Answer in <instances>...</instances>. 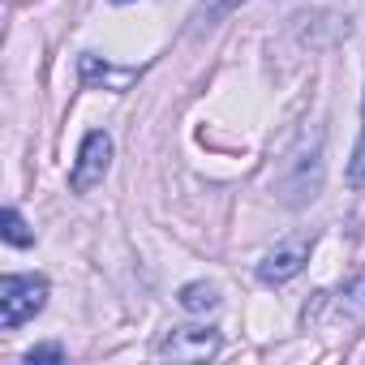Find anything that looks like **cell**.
I'll use <instances>...</instances> for the list:
<instances>
[{
	"label": "cell",
	"instance_id": "cell-10",
	"mask_svg": "<svg viewBox=\"0 0 365 365\" xmlns=\"http://www.w3.org/2000/svg\"><path fill=\"white\" fill-rule=\"evenodd\" d=\"M0 237H5L9 245H18V250H26L35 241V232L26 228V220H22L18 207H5V215H0Z\"/></svg>",
	"mask_w": 365,
	"mask_h": 365
},
{
	"label": "cell",
	"instance_id": "cell-9",
	"mask_svg": "<svg viewBox=\"0 0 365 365\" xmlns=\"http://www.w3.org/2000/svg\"><path fill=\"white\" fill-rule=\"evenodd\" d=\"M176 301H180V309H185V314H211L220 305V288L207 284V279H190V284H180Z\"/></svg>",
	"mask_w": 365,
	"mask_h": 365
},
{
	"label": "cell",
	"instance_id": "cell-13",
	"mask_svg": "<svg viewBox=\"0 0 365 365\" xmlns=\"http://www.w3.org/2000/svg\"><path fill=\"white\" fill-rule=\"evenodd\" d=\"M112 5H129V0H112Z\"/></svg>",
	"mask_w": 365,
	"mask_h": 365
},
{
	"label": "cell",
	"instance_id": "cell-5",
	"mask_svg": "<svg viewBox=\"0 0 365 365\" xmlns=\"http://www.w3.org/2000/svg\"><path fill=\"white\" fill-rule=\"evenodd\" d=\"M309 254H314V237H292V241H284V245H275V250L262 254L258 279H262L267 288H279V284H288V279H297V275L305 271Z\"/></svg>",
	"mask_w": 365,
	"mask_h": 365
},
{
	"label": "cell",
	"instance_id": "cell-3",
	"mask_svg": "<svg viewBox=\"0 0 365 365\" xmlns=\"http://www.w3.org/2000/svg\"><path fill=\"white\" fill-rule=\"evenodd\" d=\"M48 275H5L0 279V327L14 331L22 322H31L43 305H48Z\"/></svg>",
	"mask_w": 365,
	"mask_h": 365
},
{
	"label": "cell",
	"instance_id": "cell-12",
	"mask_svg": "<svg viewBox=\"0 0 365 365\" xmlns=\"http://www.w3.org/2000/svg\"><path fill=\"white\" fill-rule=\"evenodd\" d=\"M65 361V348L61 344H35L26 352V365H61Z\"/></svg>",
	"mask_w": 365,
	"mask_h": 365
},
{
	"label": "cell",
	"instance_id": "cell-8",
	"mask_svg": "<svg viewBox=\"0 0 365 365\" xmlns=\"http://www.w3.org/2000/svg\"><path fill=\"white\" fill-rule=\"evenodd\" d=\"M245 0H198L194 5V14H190V35L198 39V35H207V31H215L232 9H241Z\"/></svg>",
	"mask_w": 365,
	"mask_h": 365
},
{
	"label": "cell",
	"instance_id": "cell-6",
	"mask_svg": "<svg viewBox=\"0 0 365 365\" xmlns=\"http://www.w3.org/2000/svg\"><path fill=\"white\" fill-rule=\"evenodd\" d=\"M220 331L215 327H172L159 344L155 356H172V361H207L220 352Z\"/></svg>",
	"mask_w": 365,
	"mask_h": 365
},
{
	"label": "cell",
	"instance_id": "cell-2",
	"mask_svg": "<svg viewBox=\"0 0 365 365\" xmlns=\"http://www.w3.org/2000/svg\"><path fill=\"white\" fill-rule=\"evenodd\" d=\"M305 327L318 331H361L365 327V271H356L352 279H344L339 288H322L314 292V301L305 305Z\"/></svg>",
	"mask_w": 365,
	"mask_h": 365
},
{
	"label": "cell",
	"instance_id": "cell-11",
	"mask_svg": "<svg viewBox=\"0 0 365 365\" xmlns=\"http://www.w3.org/2000/svg\"><path fill=\"white\" fill-rule=\"evenodd\" d=\"M348 185H365V99H361V138L352 146V159H348Z\"/></svg>",
	"mask_w": 365,
	"mask_h": 365
},
{
	"label": "cell",
	"instance_id": "cell-4",
	"mask_svg": "<svg viewBox=\"0 0 365 365\" xmlns=\"http://www.w3.org/2000/svg\"><path fill=\"white\" fill-rule=\"evenodd\" d=\"M112 168V138L103 129H91L78 146V159L69 168V190L73 194H91L95 185H103V176Z\"/></svg>",
	"mask_w": 365,
	"mask_h": 365
},
{
	"label": "cell",
	"instance_id": "cell-7",
	"mask_svg": "<svg viewBox=\"0 0 365 365\" xmlns=\"http://www.w3.org/2000/svg\"><path fill=\"white\" fill-rule=\"evenodd\" d=\"M78 73H82L86 86H103V91H129L142 78V69H116V65H108L99 56H82L78 61Z\"/></svg>",
	"mask_w": 365,
	"mask_h": 365
},
{
	"label": "cell",
	"instance_id": "cell-1",
	"mask_svg": "<svg viewBox=\"0 0 365 365\" xmlns=\"http://www.w3.org/2000/svg\"><path fill=\"white\" fill-rule=\"evenodd\" d=\"M318 190H322V129L309 125L301 129V138L292 142V150L275 172V194L284 207H305L318 198Z\"/></svg>",
	"mask_w": 365,
	"mask_h": 365
}]
</instances>
